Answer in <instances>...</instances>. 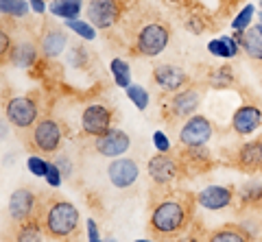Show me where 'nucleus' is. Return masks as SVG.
Masks as SVG:
<instances>
[{
	"instance_id": "1",
	"label": "nucleus",
	"mask_w": 262,
	"mask_h": 242,
	"mask_svg": "<svg viewBox=\"0 0 262 242\" xmlns=\"http://www.w3.org/2000/svg\"><path fill=\"white\" fill-rule=\"evenodd\" d=\"M196 197L188 192H170L153 203V212L149 219V231L155 238H177L190 229L194 214Z\"/></svg>"
},
{
	"instance_id": "2",
	"label": "nucleus",
	"mask_w": 262,
	"mask_h": 242,
	"mask_svg": "<svg viewBox=\"0 0 262 242\" xmlns=\"http://www.w3.org/2000/svg\"><path fill=\"white\" fill-rule=\"evenodd\" d=\"M44 233L51 240H66L79 227V209L63 199H53L44 214Z\"/></svg>"
},
{
	"instance_id": "3",
	"label": "nucleus",
	"mask_w": 262,
	"mask_h": 242,
	"mask_svg": "<svg viewBox=\"0 0 262 242\" xmlns=\"http://www.w3.org/2000/svg\"><path fill=\"white\" fill-rule=\"evenodd\" d=\"M170 42V27L164 20H146L140 29L136 31L134 46L131 51L140 57H158V55L168 46Z\"/></svg>"
},
{
	"instance_id": "4",
	"label": "nucleus",
	"mask_w": 262,
	"mask_h": 242,
	"mask_svg": "<svg viewBox=\"0 0 262 242\" xmlns=\"http://www.w3.org/2000/svg\"><path fill=\"white\" fill-rule=\"evenodd\" d=\"M63 142L61 135V127L59 123H55L53 118H39L35 125L31 127L29 138L24 140V144L33 151V153H42V155H51L57 153Z\"/></svg>"
},
{
	"instance_id": "5",
	"label": "nucleus",
	"mask_w": 262,
	"mask_h": 242,
	"mask_svg": "<svg viewBox=\"0 0 262 242\" xmlns=\"http://www.w3.org/2000/svg\"><path fill=\"white\" fill-rule=\"evenodd\" d=\"M134 5V0H90L88 5V20L96 29H112L114 24L122 20V15Z\"/></svg>"
},
{
	"instance_id": "6",
	"label": "nucleus",
	"mask_w": 262,
	"mask_h": 242,
	"mask_svg": "<svg viewBox=\"0 0 262 242\" xmlns=\"http://www.w3.org/2000/svg\"><path fill=\"white\" fill-rule=\"evenodd\" d=\"M9 219L13 225H22L27 221L33 219H42L44 221V214L37 212V199H35V192L31 188H18L9 197Z\"/></svg>"
},
{
	"instance_id": "7",
	"label": "nucleus",
	"mask_w": 262,
	"mask_h": 242,
	"mask_svg": "<svg viewBox=\"0 0 262 242\" xmlns=\"http://www.w3.org/2000/svg\"><path fill=\"white\" fill-rule=\"evenodd\" d=\"M5 114L15 129H31L37 123V103L31 96H15L5 105Z\"/></svg>"
},
{
	"instance_id": "8",
	"label": "nucleus",
	"mask_w": 262,
	"mask_h": 242,
	"mask_svg": "<svg viewBox=\"0 0 262 242\" xmlns=\"http://www.w3.org/2000/svg\"><path fill=\"white\" fill-rule=\"evenodd\" d=\"M146 171L155 185H170L182 173V161L177 157H170L168 153H158L149 159Z\"/></svg>"
},
{
	"instance_id": "9",
	"label": "nucleus",
	"mask_w": 262,
	"mask_h": 242,
	"mask_svg": "<svg viewBox=\"0 0 262 242\" xmlns=\"http://www.w3.org/2000/svg\"><path fill=\"white\" fill-rule=\"evenodd\" d=\"M81 127H83V133L90 138H101L112 129V111L105 107V105H88L81 114Z\"/></svg>"
},
{
	"instance_id": "10",
	"label": "nucleus",
	"mask_w": 262,
	"mask_h": 242,
	"mask_svg": "<svg viewBox=\"0 0 262 242\" xmlns=\"http://www.w3.org/2000/svg\"><path fill=\"white\" fill-rule=\"evenodd\" d=\"M212 138V125L206 116H190L179 131L182 147H203Z\"/></svg>"
},
{
	"instance_id": "11",
	"label": "nucleus",
	"mask_w": 262,
	"mask_h": 242,
	"mask_svg": "<svg viewBox=\"0 0 262 242\" xmlns=\"http://www.w3.org/2000/svg\"><path fill=\"white\" fill-rule=\"evenodd\" d=\"M201 105V92L196 87H184L179 92H173V99L168 103V111H170V118L175 120H182V118H190L194 116L196 107Z\"/></svg>"
},
{
	"instance_id": "12",
	"label": "nucleus",
	"mask_w": 262,
	"mask_h": 242,
	"mask_svg": "<svg viewBox=\"0 0 262 242\" xmlns=\"http://www.w3.org/2000/svg\"><path fill=\"white\" fill-rule=\"evenodd\" d=\"M153 81L162 92H179L188 85V75L173 63H158L153 68Z\"/></svg>"
},
{
	"instance_id": "13",
	"label": "nucleus",
	"mask_w": 262,
	"mask_h": 242,
	"mask_svg": "<svg viewBox=\"0 0 262 242\" xmlns=\"http://www.w3.org/2000/svg\"><path fill=\"white\" fill-rule=\"evenodd\" d=\"M129 147H131L129 135L125 131H120V129H110L101 138H94L96 153H101L105 157H120L122 153H127Z\"/></svg>"
},
{
	"instance_id": "14",
	"label": "nucleus",
	"mask_w": 262,
	"mask_h": 242,
	"mask_svg": "<svg viewBox=\"0 0 262 242\" xmlns=\"http://www.w3.org/2000/svg\"><path fill=\"white\" fill-rule=\"evenodd\" d=\"M138 175H140V168L129 157L114 159L107 166V177L112 185H116V188H129V185H134L138 181Z\"/></svg>"
},
{
	"instance_id": "15",
	"label": "nucleus",
	"mask_w": 262,
	"mask_h": 242,
	"mask_svg": "<svg viewBox=\"0 0 262 242\" xmlns=\"http://www.w3.org/2000/svg\"><path fill=\"white\" fill-rule=\"evenodd\" d=\"M234 201V188L232 185H208L196 195V205L206 209H225Z\"/></svg>"
},
{
	"instance_id": "16",
	"label": "nucleus",
	"mask_w": 262,
	"mask_h": 242,
	"mask_svg": "<svg viewBox=\"0 0 262 242\" xmlns=\"http://www.w3.org/2000/svg\"><path fill=\"white\" fill-rule=\"evenodd\" d=\"M262 125V111L256 105H243L236 109V114L232 118V127L238 135H249Z\"/></svg>"
},
{
	"instance_id": "17",
	"label": "nucleus",
	"mask_w": 262,
	"mask_h": 242,
	"mask_svg": "<svg viewBox=\"0 0 262 242\" xmlns=\"http://www.w3.org/2000/svg\"><path fill=\"white\" fill-rule=\"evenodd\" d=\"M66 42H68V35L66 31L55 27V24H48V27L42 31V39H39V51L46 57H59L66 48Z\"/></svg>"
},
{
	"instance_id": "18",
	"label": "nucleus",
	"mask_w": 262,
	"mask_h": 242,
	"mask_svg": "<svg viewBox=\"0 0 262 242\" xmlns=\"http://www.w3.org/2000/svg\"><path fill=\"white\" fill-rule=\"evenodd\" d=\"M236 166H238L243 173H249V175L262 171V155H260L258 140L243 144L238 149V153H236Z\"/></svg>"
},
{
	"instance_id": "19",
	"label": "nucleus",
	"mask_w": 262,
	"mask_h": 242,
	"mask_svg": "<svg viewBox=\"0 0 262 242\" xmlns=\"http://www.w3.org/2000/svg\"><path fill=\"white\" fill-rule=\"evenodd\" d=\"M234 37H236V42L241 44V48L249 55L251 59L262 61V33H260L258 24L256 27L245 29V31H236Z\"/></svg>"
},
{
	"instance_id": "20",
	"label": "nucleus",
	"mask_w": 262,
	"mask_h": 242,
	"mask_svg": "<svg viewBox=\"0 0 262 242\" xmlns=\"http://www.w3.org/2000/svg\"><path fill=\"white\" fill-rule=\"evenodd\" d=\"M13 242H44V225L42 219H33L22 225H15Z\"/></svg>"
},
{
	"instance_id": "21",
	"label": "nucleus",
	"mask_w": 262,
	"mask_h": 242,
	"mask_svg": "<svg viewBox=\"0 0 262 242\" xmlns=\"http://www.w3.org/2000/svg\"><path fill=\"white\" fill-rule=\"evenodd\" d=\"M35 59H37V48L31 42H20L18 46H13L11 57H9V61L20 68H31L35 63Z\"/></svg>"
},
{
	"instance_id": "22",
	"label": "nucleus",
	"mask_w": 262,
	"mask_h": 242,
	"mask_svg": "<svg viewBox=\"0 0 262 242\" xmlns=\"http://www.w3.org/2000/svg\"><path fill=\"white\" fill-rule=\"evenodd\" d=\"M208 242H249L247 231L236 227V225H227L223 229H216L208 236Z\"/></svg>"
},
{
	"instance_id": "23",
	"label": "nucleus",
	"mask_w": 262,
	"mask_h": 242,
	"mask_svg": "<svg viewBox=\"0 0 262 242\" xmlns=\"http://www.w3.org/2000/svg\"><path fill=\"white\" fill-rule=\"evenodd\" d=\"M51 13L57 15V18H63L66 22L75 20L79 11H81V0H53L51 3Z\"/></svg>"
},
{
	"instance_id": "24",
	"label": "nucleus",
	"mask_w": 262,
	"mask_h": 242,
	"mask_svg": "<svg viewBox=\"0 0 262 242\" xmlns=\"http://www.w3.org/2000/svg\"><path fill=\"white\" fill-rule=\"evenodd\" d=\"M238 199L249 207L262 205V183L260 181H247L238 190Z\"/></svg>"
},
{
	"instance_id": "25",
	"label": "nucleus",
	"mask_w": 262,
	"mask_h": 242,
	"mask_svg": "<svg viewBox=\"0 0 262 242\" xmlns=\"http://www.w3.org/2000/svg\"><path fill=\"white\" fill-rule=\"evenodd\" d=\"M0 9L3 15H9V18H24L29 13V5L27 0H0Z\"/></svg>"
},
{
	"instance_id": "26",
	"label": "nucleus",
	"mask_w": 262,
	"mask_h": 242,
	"mask_svg": "<svg viewBox=\"0 0 262 242\" xmlns=\"http://www.w3.org/2000/svg\"><path fill=\"white\" fill-rule=\"evenodd\" d=\"M112 75H114V81H116L118 87H129L131 85V79H129V63L122 61V59H112Z\"/></svg>"
},
{
	"instance_id": "27",
	"label": "nucleus",
	"mask_w": 262,
	"mask_h": 242,
	"mask_svg": "<svg viewBox=\"0 0 262 242\" xmlns=\"http://www.w3.org/2000/svg\"><path fill=\"white\" fill-rule=\"evenodd\" d=\"M125 92H127V96L131 99V103H134L138 109H140V111L146 109V105H149V92H146L142 85L131 83L129 87H125Z\"/></svg>"
},
{
	"instance_id": "28",
	"label": "nucleus",
	"mask_w": 262,
	"mask_h": 242,
	"mask_svg": "<svg viewBox=\"0 0 262 242\" xmlns=\"http://www.w3.org/2000/svg\"><path fill=\"white\" fill-rule=\"evenodd\" d=\"M253 13H256V7H253V5L243 7V9L236 13V18L232 20L234 31H245V29H249V27H251V20H253Z\"/></svg>"
},
{
	"instance_id": "29",
	"label": "nucleus",
	"mask_w": 262,
	"mask_h": 242,
	"mask_svg": "<svg viewBox=\"0 0 262 242\" xmlns=\"http://www.w3.org/2000/svg\"><path fill=\"white\" fill-rule=\"evenodd\" d=\"M66 24H68V29H72L75 33H79L83 39H94L96 37L94 27L92 24H88V22H83V20H68Z\"/></svg>"
},
{
	"instance_id": "30",
	"label": "nucleus",
	"mask_w": 262,
	"mask_h": 242,
	"mask_svg": "<svg viewBox=\"0 0 262 242\" xmlns=\"http://www.w3.org/2000/svg\"><path fill=\"white\" fill-rule=\"evenodd\" d=\"M27 166H29L31 175H35V177H44V179H46V175H48V168H51V164H48L46 159L37 157V155H31V157L27 159Z\"/></svg>"
},
{
	"instance_id": "31",
	"label": "nucleus",
	"mask_w": 262,
	"mask_h": 242,
	"mask_svg": "<svg viewBox=\"0 0 262 242\" xmlns=\"http://www.w3.org/2000/svg\"><path fill=\"white\" fill-rule=\"evenodd\" d=\"M208 51L214 55V57H223V59H227V57H234L232 55V51H229V46H227V42L223 37H219V39H212V42L208 44Z\"/></svg>"
},
{
	"instance_id": "32",
	"label": "nucleus",
	"mask_w": 262,
	"mask_h": 242,
	"mask_svg": "<svg viewBox=\"0 0 262 242\" xmlns=\"http://www.w3.org/2000/svg\"><path fill=\"white\" fill-rule=\"evenodd\" d=\"M46 181H48L51 188H59V185H61V168L57 166V164H51V168H48Z\"/></svg>"
},
{
	"instance_id": "33",
	"label": "nucleus",
	"mask_w": 262,
	"mask_h": 242,
	"mask_svg": "<svg viewBox=\"0 0 262 242\" xmlns=\"http://www.w3.org/2000/svg\"><path fill=\"white\" fill-rule=\"evenodd\" d=\"M153 144H155V149H158V153H168L170 151V142L166 138V133L164 131H155L153 133Z\"/></svg>"
},
{
	"instance_id": "34",
	"label": "nucleus",
	"mask_w": 262,
	"mask_h": 242,
	"mask_svg": "<svg viewBox=\"0 0 262 242\" xmlns=\"http://www.w3.org/2000/svg\"><path fill=\"white\" fill-rule=\"evenodd\" d=\"M11 51H13L11 39L7 35V31H3L0 33V55H3V61H7V57H11Z\"/></svg>"
},
{
	"instance_id": "35",
	"label": "nucleus",
	"mask_w": 262,
	"mask_h": 242,
	"mask_svg": "<svg viewBox=\"0 0 262 242\" xmlns=\"http://www.w3.org/2000/svg\"><path fill=\"white\" fill-rule=\"evenodd\" d=\"M166 242H201V240L196 238V233H192L190 229H188V231H184V233H182V236L170 238V240H166Z\"/></svg>"
},
{
	"instance_id": "36",
	"label": "nucleus",
	"mask_w": 262,
	"mask_h": 242,
	"mask_svg": "<svg viewBox=\"0 0 262 242\" xmlns=\"http://www.w3.org/2000/svg\"><path fill=\"white\" fill-rule=\"evenodd\" d=\"M88 238H90V242H101V236H98V229H96V223L92 219L88 221Z\"/></svg>"
},
{
	"instance_id": "37",
	"label": "nucleus",
	"mask_w": 262,
	"mask_h": 242,
	"mask_svg": "<svg viewBox=\"0 0 262 242\" xmlns=\"http://www.w3.org/2000/svg\"><path fill=\"white\" fill-rule=\"evenodd\" d=\"M31 7H33V11L42 15L46 11V5H44V0H31Z\"/></svg>"
},
{
	"instance_id": "38",
	"label": "nucleus",
	"mask_w": 262,
	"mask_h": 242,
	"mask_svg": "<svg viewBox=\"0 0 262 242\" xmlns=\"http://www.w3.org/2000/svg\"><path fill=\"white\" fill-rule=\"evenodd\" d=\"M166 3H173V5H182V3H188V0H166Z\"/></svg>"
},
{
	"instance_id": "39",
	"label": "nucleus",
	"mask_w": 262,
	"mask_h": 242,
	"mask_svg": "<svg viewBox=\"0 0 262 242\" xmlns=\"http://www.w3.org/2000/svg\"><path fill=\"white\" fill-rule=\"evenodd\" d=\"M258 144H260V155H262V138L258 140Z\"/></svg>"
},
{
	"instance_id": "40",
	"label": "nucleus",
	"mask_w": 262,
	"mask_h": 242,
	"mask_svg": "<svg viewBox=\"0 0 262 242\" xmlns=\"http://www.w3.org/2000/svg\"><path fill=\"white\" fill-rule=\"evenodd\" d=\"M136 242H155V240H136Z\"/></svg>"
},
{
	"instance_id": "41",
	"label": "nucleus",
	"mask_w": 262,
	"mask_h": 242,
	"mask_svg": "<svg viewBox=\"0 0 262 242\" xmlns=\"http://www.w3.org/2000/svg\"><path fill=\"white\" fill-rule=\"evenodd\" d=\"M258 29H260V33H262V22H260V24H258Z\"/></svg>"
},
{
	"instance_id": "42",
	"label": "nucleus",
	"mask_w": 262,
	"mask_h": 242,
	"mask_svg": "<svg viewBox=\"0 0 262 242\" xmlns=\"http://www.w3.org/2000/svg\"><path fill=\"white\" fill-rule=\"evenodd\" d=\"M260 13H262V0H260Z\"/></svg>"
},
{
	"instance_id": "43",
	"label": "nucleus",
	"mask_w": 262,
	"mask_h": 242,
	"mask_svg": "<svg viewBox=\"0 0 262 242\" xmlns=\"http://www.w3.org/2000/svg\"><path fill=\"white\" fill-rule=\"evenodd\" d=\"M232 3H241V0H232Z\"/></svg>"
},
{
	"instance_id": "44",
	"label": "nucleus",
	"mask_w": 262,
	"mask_h": 242,
	"mask_svg": "<svg viewBox=\"0 0 262 242\" xmlns=\"http://www.w3.org/2000/svg\"><path fill=\"white\" fill-rule=\"evenodd\" d=\"M110 242H116V240H110Z\"/></svg>"
}]
</instances>
